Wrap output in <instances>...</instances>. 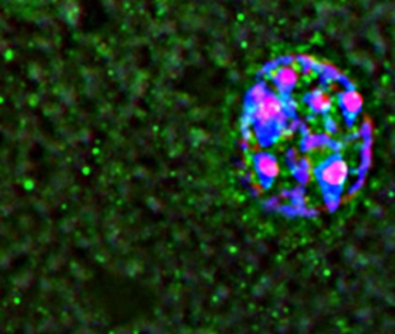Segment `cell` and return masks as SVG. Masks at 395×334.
<instances>
[{
  "label": "cell",
  "mask_w": 395,
  "mask_h": 334,
  "mask_svg": "<svg viewBox=\"0 0 395 334\" xmlns=\"http://www.w3.org/2000/svg\"><path fill=\"white\" fill-rule=\"evenodd\" d=\"M253 101V117L261 128H269L284 116V103L276 95L264 92Z\"/></svg>",
  "instance_id": "obj_1"
},
{
  "label": "cell",
  "mask_w": 395,
  "mask_h": 334,
  "mask_svg": "<svg viewBox=\"0 0 395 334\" xmlns=\"http://www.w3.org/2000/svg\"><path fill=\"white\" fill-rule=\"evenodd\" d=\"M349 176V166L343 159L335 158L323 165L320 171V180L323 186L330 189L341 188L346 182Z\"/></svg>",
  "instance_id": "obj_2"
},
{
  "label": "cell",
  "mask_w": 395,
  "mask_h": 334,
  "mask_svg": "<svg viewBox=\"0 0 395 334\" xmlns=\"http://www.w3.org/2000/svg\"><path fill=\"white\" fill-rule=\"evenodd\" d=\"M256 170L264 179H275L279 176L280 166L272 155L261 154L256 159Z\"/></svg>",
  "instance_id": "obj_3"
},
{
  "label": "cell",
  "mask_w": 395,
  "mask_h": 334,
  "mask_svg": "<svg viewBox=\"0 0 395 334\" xmlns=\"http://www.w3.org/2000/svg\"><path fill=\"white\" fill-rule=\"evenodd\" d=\"M275 79L280 87L288 90V88L293 87L298 82L299 72L293 66L285 65L275 72Z\"/></svg>",
  "instance_id": "obj_4"
},
{
  "label": "cell",
  "mask_w": 395,
  "mask_h": 334,
  "mask_svg": "<svg viewBox=\"0 0 395 334\" xmlns=\"http://www.w3.org/2000/svg\"><path fill=\"white\" fill-rule=\"evenodd\" d=\"M341 103H342L344 110L346 113L353 115V114H357L362 109L364 100L357 91H346L341 97Z\"/></svg>",
  "instance_id": "obj_5"
},
{
  "label": "cell",
  "mask_w": 395,
  "mask_h": 334,
  "mask_svg": "<svg viewBox=\"0 0 395 334\" xmlns=\"http://www.w3.org/2000/svg\"><path fill=\"white\" fill-rule=\"evenodd\" d=\"M333 104V99L327 92L318 91L312 95L311 98V106L314 110L320 111V113H324L328 111L331 108Z\"/></svg>",
  "instance_id": "obj_6"
}]
</instances>
